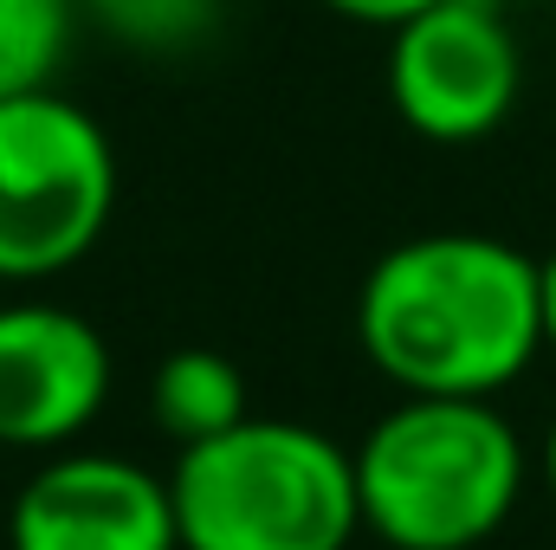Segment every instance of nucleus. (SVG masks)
Wrapping results in <instances>:
<instances>
[{"instance_id": "f257e3e1", "label": "nucleus", "mask_w": 556, "mask_h": 550, "mask_svg": "<svg viewBox=\"0 0 556 550\" xmlns=\"http://www.w3.org/2000/svg\"><path fill=\"white\" fill-rule=\"evenodd\" d=\"M356 343L402 396H498L544 350L538 260L492 234L389 247L356 291Z\"/></svg>"}, {"instance_id": "f03ea898", "label": "nucleus", "mask_w": 556, "mask_h": 550, "mask_svg": "<svg viewBox=\"0 0 556 550\" xmlns=\"http://www.w3.org/2000/svg\"><path fill=\"white\" fill-rule=\"evenodd\" d=\"M531 479L525 440L485 396H402L356 447L363 532L389 550H472Z\"/></svg>"}, {"instance_id": "7ed1b4c3", "label": "nucleus", "mask_w": 556, "mask_h": 550, "mask_svg": "<svg viewBox=\"0 0 556 550\" xmlns=\"http://www.w3.org/2000/svg\"><path fill=\"white\" fill-rule=\"evenodd\" d=\"M168 499L181 550H350L363 532L356 453L278 414L181 447Z\"/></svg>"}, {"instance_id": "20e7f679", "label": "nucleus", "mask_w": 556, "mask_h": 550, "mask_svg": "<svg viewBox=\"0 0 556 550\" xmlns=\"http://www.w3.org/2000/svg\"><path fill=\"white\" fill-rule=\"evenodd\" d=\"M117 149L91 111L46 91L0 98V285L72 273L111 227Z\"/></svg>"}, {"instance_id": "39448f33", "label": "nucleus", "mask_w": 556, "mask_h": 550, "mask_svg": "<svg viewBox=\"0 0 556 550\" xmlns=\"http://www.w3.org/2000/svg\"><path fill=\"white\" fill-rule=\"evenodd\" d=\"M525 65L485 0H433L389 39V104L427 142L492 137L518 104Z\"/></svg>"}, {"instance_id": "423d86ee", "label": "nucleus", "mask_w": 556, "mask_h": 550, "mask_svg": "<svg viewBox=\"0 0 556 550\" xmlns=\"http://www.w3.org/2000/svg\"><path fill=\"white\" fill-rule=\"evenodd\" d=\"M111 343L91 317L20 298L0 304V447L52 453L111 402Z\"/></svg>"}, {"instance_id": "0eeeda50", "label": "nucleus", "mask_w": 556, "mask_h": 550, "mask_svg": "<svg viewBox=\"0 0 556 550\" xmlns=\"http://www.w3.org/2000/svg\"><path fill=\"white\" fill-rule=\"evenodd\" d=\"M13 550H181L168 479L124 453H59L46 460L13 512Z\"/></svg>"}, {"instance_id": "6e6552de", "label": "nucleus", "mask_w": 556, "mask_h": 550, "mask_svg": "<svg viewBox=\"0 0 556 550\" xmlns=\"http://www.w3.org/2000/svg\"><path fill=\"white\" fill-rule=\"evenodd\" d=\"M247 414H253L247 409V376H240L233 357H220V350L162 357V370H155V421H162V434L194 447V440H214V434L240 427Z\"/></svg>"}, {"instance_id": "1a4fd4ad", "label": "nucleus", "mask_w": 556, "mask_h": 550, "mask_svg": "<svg viewBox=\"0 0 556 550\" xmlns=\"http://www.w3.org/2000/svg\"><path fill=\"white\" fill-rule=\"evenodd\" d=\"M78 0H0V98L46 91L72 46Z\"/></svg>"}, {"instance_id": "9d476101", "label": "nucleus", "mask_w": 556, "mask_h": 550, "mask_svg": "<svg viewBox=\"0 0 556 550\" xmlns=\"http://www.w3.org/2000/svg\"><path fill=\"white\" fill-rule=\"evenodd\" d=\"M85 7H98L124 39L155 46V52L194 46L214 26V13H220V0H85Z\"/></svg>"}, {"instance_id": "9b49d317", "label": "nucleus", "mask_w": 556, "mask_h": 550, "mask_svg": "<svg viewBox=\"0 0 556 550\" xmlns=\"http://www.w3.org/2000/svg\"><path fill=\"white\" fill-rule=\"evenodd\" d=\"M330 13H343V20H356V26H402V20H415L420 7H433V0H324Z\"/></svg>"}, {"instance_id": "f8f14e48", "label": "nucleus", "mask_w": 556, "mask_h": 550, "mask_svg": "<svg viewBox=\"0 0 556 550\" xmlns=\"http://www.w3.org/2000/svg\"><path fill=\"white\" fill-rule=\"evenodd\" d=\"M538 311H544V350L556 357V253L538 260Z\"/></svg>"}, {"instance_id": "ddd939ff", "label": "nucleus", "mask_w": 556, "mask_h": 550, "mask_svg": "<svg viewBox=\"0 0 556 550\" xmlns=\"http://www.w3.org/2000/svg\"><path fill=\"white\" fill-rule=\"evenodd\" d=\"M544 486H551V499H556V421H551V434H544Z\"/></svg>"}]
</instances>
